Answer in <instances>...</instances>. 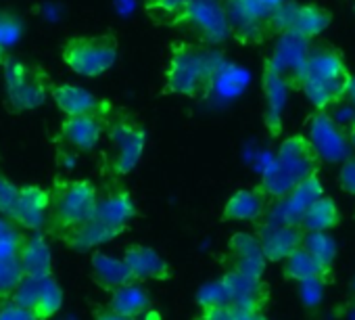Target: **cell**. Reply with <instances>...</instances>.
Returning a JSON list of instances; mask_svg holds the SVG:
<instances>
[{
  "instance_id": "obj_40",
  "label": "cell",
  "mask_w": 355,
  "mask_h": 320,
  "mask_svg": "<svg viewBox=\"0 0 355 320\" xmlns=\"http://www.w3.org/2000/svg\"><path fill=\"white\" fill-rule=\"evenodd\" d=\"M347 134H349L351 149H353V153H355V117H353V121L349 124V128H347Z\"/></svg>"
},
{
  "instance_id": "obj_36",
  "label": "cell",
  "mask_w": 355,
  "mask_h": 320,
  "mask_svg": "<svg viewBox=\"0 0 355 320\" xmlns=\"http://www.w3.org/2000/svg\"><path fill=\"white\" fill-rule=\"evenodd\" d=\"M193 320H236L230 305H201Z\"/></svg>"
},
{
  "instance_id": "obj_39",
  "label": "cell",
  "mask_w": 355,
  "mask_h": 320,
  "mask_svg": "<svg viewBox=\"0 0 355 320\" xmlns=\"http://www.w3.org/2000/svg\"><path fill=\"white\" fill-rule=\"evenodd\" d=\"M261 3L266 5V7H270V9H280V7H284V5H288L291 0H261Z\"/></svg>"
},
{
  "instance_id": "obj_38",
  "label": "cell",
  "mask_w": 355,
  "mask_h": 320,
  "mask_svg": "<svg viewBox=\"0 0 355 320\" xmlns=\"http://www.w3.org/2000/svg\"><path fill=\"white\" fill-rule=\"evenodd\" d=\"M92 318L94 320H132V318H125V316L113 312L109 305H94L92 308Z\"/></svg>"
},
{
  "instance_id": "obj_8",
  "label": "cell",
  "mask_w": 355,
  "mask_h": 320,
  "mask_svg": "<svg viewBox=\"0 0 355 320\" xmlns=\"http://www.w3.org/2000/svg\"><path fill=\"white\" fill-rule=\"evenodd\" d=\"M230 36L241 44H263L274 32V9L261 0H224Z\"/></svg>"
},
{
  "instance_id": "obj_31",
  "label": "cell",
  "mask_w": 355,
  "mask_h": 320,
  "mask_svg": "<svg viewBox=\"0 0 355 320\" xmlns=\"http://www.w3.org/2000/svg\"><path fill=\"white\" fill-rule=\"evenodd\" d=\"M26 233L19 230L15 222L0 216V262L17 260Z\"/></svg>"
},
{
  "instance_id": "obj_23",
  "label": "cell",
  "mask_w": 355,
  "mask_h": 320,
  "mask_svg": "<svg viewBox=\"0 0 355 320\" xmlns=\"http://www.w3.org/2000/svg\"><path fill=\"white\" fill-rule=\"evenodd\" d=\"M121 258L128 264L134 283H138V285L146 283V280L163 283V280H169L173 276L171 264L157 249H153L148 245H142V243L128 245L123 249Z\"/></svg>"
},
{
  "instance_id": "obj_42",
  "label": "cell",
  "mask_w": 355,
  "mask_h": 320,
  "mask_svg": "<svg viewBox=\"0 0 355 320\" xmlns=\"http://www.w3.org/2000/svg\"><path fill=\"white\" fill-rule=\"evenodd\" d=\"M353 13H355V3H353Z\"/></svg>"
},
{
  "instance_id": "obj_43",
  "label": "cell",
  "mask_w": 355,
  "mask_h": 320,
  "mask_svg": "<svg viewBox=\"0 0 355 320\" xmlns=\"http://www.w3.org/2000/svg\"><path fill=\"white\" fill-rule=\"evenodd\" d=\"M353 216H355V214H353Z\"/></svg>"
},
{
  "instance_id": "obj_22",
  "label": "cell",
  "mask_w": 355,
  "mask_h": 320,
  "mask_svg": "<svg viewBox=\"0 0 355 320\" xmlns=\"http://www.w3.org/2000/svg\"><path fill=\"white\" fill-rule=\"evenodd\" d=\"M272 199L261 191L259 185L234 191L222 210V222H253L259 224L268 218Z\"/></svg>"
},
{
  "instance_id": "obj_16",
  "label": "cell",
  "mask_w": 355,
  "mask_h": 320,
  "mask_svg": "<svg viewBox=\"0 0 355 320\" xmlns=\"http://www.w3.org/2000/svg\"><path fill=\"white\" fill-rule=\"evenodd\" d=\"M136 216L138 208L132 199V193L125 187H111L105 193H101L92 220L119 237L128 230L130 222Z\"/></svg>"
},
{
  "instance_id": "obj_10",
  "label": "cell",
  "mask_w": 355,
  "mask_h": 320,
  "mask_svg": "<svg viewBox=\"0 0 355 320\" xmlns=\"http://www.w3.org/2000/svg\"><path fill=\"white\" fill-rule=\"evenodd\" d=\"M332 24V13L315 3L295 5L288 3L274 13V32L276 36L293 34L307 42L324 34Z\"/></svg>"
},
{
  "instance_id": "obj_20",
  "label": "cell",
  "mask_w": 355,
  "mask_h": 320,
  "mask_svg": "<svg viewBox=\"0 0 355 320\" xmlns=\"http://www.w3.org/2000/svg\"><path fill=\"white\" fill-rule=\"evenodd\" d=\"M224 262H226V270L241 272V274L255 276V278H263L266 264H268L255 233L253 235L251 233L232 235L228 241Z\"/></svg>"
},
{
  "instance_id": "obj_28",
  "label": "cell",
  "mask_w": 355,
  "mask_h": 320,
  "mask_svg": "<svg viewBox=\"0 0 355 320\" xmlns=\"http://www.w3.org/2000/svg\"><path fill=\"white\" fill-rule=\"evenodd\" d=\"M343 216L336 201L328 195H322L301 218L299 226L305 233H330L340 224Z\"/></svg>"
},
{
  "instance_id": "obj_29",
  "label": "cell",
  "mask_w": 355,
  "mask_h": 320,
  "mask_svg": "<svg viewBox=\"0 0 355 320\" xmlns=\"http://www.w3.org/2000/svg\"><path fill=\"white\" fill-rule=\"evenodd\" d=\"M191 5L193 0H144V13L159 26L175 28Z\"/></svg>"
},
{
  "instance_id": "obj_33",
  "label": "cell",
  "mask_w": 355,
  "mask_h": 320,
  "mask_svg": "<svg viewBox=\"0 0 355 320\" xmlns=\"http://www.w3.org/2000/svg\"><path fill=\"white\" fill-rule=\"evenodd\" d=\"M21 32H24L21 19L11 11L0 9V47L9 51L21 38Z\"/></svg>"
},
{
  "instance_id": "obj_1",
  "label": "cell",
  "mask_w": 355,
  "mask_h": 320,
  "mask_svg": "<svg viewBox=\"0 0 355 320\" xmlns=\"http://www.w3.org/2000/svg\"><path fill=\"white\" fill-rule=\"evenodd\" d=\"M222 69V55L209 47L191 40H175L169 44L163 94H178L187 99H205Z\"/></svg>"
},
{
  "instance_id": "obj_30",
  "label": "cell",
  "mask_w": 355,
  "mask_h": 320,
  "mask_svg": "<svg viewBox=\"0 0 355 320\" xmlns=\"http://www.w3.org/2000/svg\"><path fill=\"white\" fill-rule=\"evenodd\" d=\"M303 249L320 262L326 270L334 272V260H336V241L330 237V233H305Z\"/></svg>"
},
{
  "instance_id": "obj_12",
  "label": "cell",
  "mask_w": 355,
  "mask_h": 320,
  "mask_svg": "<svg viewBox=\"0 0 355 320\" xmlns=\"http://www.w3.org/2000/svg\"><path fill=\"white\" fill-rule=\"evenodd\" d=\"M17 305L26 308L36 320H51L63 305V289L55 274L49 276H24L15 295L11 297Z\"/></svg>"
},
{
  "instance_id": "obj_11",
  "label": "cell",
  "mask_w": 355,
  "mask_h": 320,
  "mask_svg": "<svg viewBox=\"0 0 355 320\" xmlns=\"http://www.w3.org/2000/svg\"><path fill=\"white\" fill-rule=\"evenodd\" d=\"M315 153L326 164H345L351 157V142L347 130H343L328 111H315L307 119V134Z\"/></svg>"
},
{
  "instance_id": "obj_41",
  "label": "cell",
  "mask_w": 355,
  "mask_h": 320,
  "mask_svg": "<svg viewBox=\"0 0 355 320\" xmlns=\"http://www.w3.org/2000/svg\"><path fill=\"white\" fill-rule=\"evenodd\" d=\"M7 61H9V57H7V51H5L3 47H0V67H3Z\"/></svg>"
},
{
  "instance_id": "obj_2",
  "label": "cell",
  "mask_w": 355,
  "mask_h": 320,
  "mask_svg": "<svg viewBox=\"0 0 355 320\" xmlns=\"http://www.w3.org/2000/svg\"><path fill=\"white\" fill-rule=\"evenodd\" d=\"M353 80L343 53L332 44H320L309 51L301 78V92L315 111H328L349 96Z\"/></svg>"
},
{
  "instance_id": "obj_35",
  "label": "cell",
  "mask_w": 355,
  "mask_h": 320,
  "mask_svg": "<svg viewBox=\"0 0 355 320\" xmlns=\"http://www.w3.org/2000/svg\"><path fill=\"white\" fill-rule=\"evenodd\" d=\"M338 187L347 193L355 197V155H351L345 164H340L338 170Z\"/></svg>"
},
{
  "instance_id": "obj_4",
  "label": "cell",
  "mask_w": 355,
  "mask_h": 320,
  "mask_svg": "<svg viewBox=\"0 0 355 320\" xmlns=\"http://www.w3.org/2000/svg\"><path fill=\"white\" fill-rule=\"evenodd\" d=\"M98 189L88 178H59L51 189L49 230L59 239L94 218Z\"/></svg>"
},
{
  "instance_id": "obj_13",
  "label": "cell",
  "mask_w": 355,
  "mask_h": 320,
  "mask_svg": "<svg viewBox=\"0 0 355 320\" xmlns=\"http://www.w3.org/2000/svg\"><path fill=\"white\" fill-rule=\"evenodd\" d=\"M324 195V187H322V178H320V170L309 174L303 183H299L286 197H282L280 201H274L270 212H268V220L272 224H295L299 226L303 214Z\"/></svg>"
},
{
  "instance_id": "obj_17",
  "label": "cell",
  "mask_w": 355,
  "mask_h": 320,
  "mask_svg": "<svg viewBox=\"0 0 355 320\" xmlns=\"http://www.w3.org/2000/svg\"><path fill=\"white\" fill-rule=\"evenodd\" d=\"M51 99L55 101L57 109L65 117H78V115H107L111 117L115 113L113 105L105 99L94 96L90 90L76 86V84H53Z\"/></svg>"
},
{
  "instance_id": "obj_19",
  "label": "cell",
  "mask_w": 355,
  "mask_h": 320,
  "mask_svg": "<svg viewBox=\"0 0 355 320\" xmlns=\"http://www.w3.org/2000/svg\"><path fill=\"white\" fill-rule=\"evenodd\" d=\"M49 212H51V191L38 185H24L19 187L17 203L9 220L28 233H42V228L49 224Z\"/></svg>"
},
{
  "instance_id": "obj_21",
  "label": "cell",
  "mask_w": 355,
  "mask_h": 320,
  "mask_svg": "<svg viewBox=\"0 0 355 320\" xmlns=\"http://www.w3.org/2000/svg\"><path fill=\"white\" fill-rule=\"evenodd\" d=\"M107 115H78L65 117L59 126L57 140L76 153H90L101 142L107 130Z\"/></svg>"
},
{
  "instance_id": "obj_27",
  "label": "cell",
  "mask_w": 355,
  "mask_h": 320,
  "mask_svg": "<svg viewBox=\"0 0 355 320\" xmlns=\"http://www.w3.org/2000/svg\"><path fill=\"white\" fill-rule=\"evenodd\" d=\"M284 264V278L291 283H309V280H318V283H330L334 272L326 270L320 262H315L303 247L297 249Z\"/></svg>"
},
{
  "instance_id": "obj_34",
  "label": "cell",
  "mask_w": 355,
  "mask_h": 320,
  "mask_svg": "<svg viewBox=\"0 0 355 320\" xmlns=\"http://www.w3.org/2000/svg\"><path fill=\"white\" fill-rule=\"evenodd\" d=\"M17 195H19V187L13 185L3 172H0V214H3L5 218L13 216Z\"/></svg>"
},
{
  "instance_id": "obj_3",
  "label": "cell",
  "mask_w": 355,
  "mask_h": 320,
  "mask_svg": "<svg viewBox=\"0 0 355 320\" xmlns=\"http://www.w3.org/2000/svg\"><path fill=\"white\" fill-rule=\"evenodd\" d=\"M322 159L305 134H293L282 140L272 166L263 172L259 187L274 201L286 197L299 183L320 170Z\"/></svg>"
},
{
  "instance_id": "obj_24",
  "label": "cell",
  "mask_w": 355,
  "mask_h": 320,
  "mask_svg": "<svg viewBox=\"0 0 355 320\" xmlns=\"http://www.w3.org/2000/svg\"><path fill=\"white\" fill-rule=\"evenodd\" d=\"M90 276H92L94 285L107 293H113L115 289L134 283L132 272H130L128 264L123 262V258H115V255H109L98 249L92 251V255H90Z\"/></svg>"
},
{
  "instance_id": "obj_25",
  "label": "cell",
  "mask_w": 355,
  "mask_h": 320,
  "mask_svg": "<svg viewBox=\"0 0 355 320\" xmlns=\"http://www.w3.org/2000/svg\"><path fill=\"white\" fill-rule=\"evenodd\" d=\"M19 264L26 276H49L53 274V251L42 233H26Z\"/></svg>"
},
{
  "instance_id": "obj_9",
  "label": "cell",
  "mask_w": 355,
  "mask_h": 320,
  "mask_svg": "<svg viewBox=\"0 0 355 320\" xmlns=\"http://www.w3.org/2000/svg\"><path fill=\"white\" fill-rule=\"evenodd\" d=\"M178 30H184L201 47H220L230 36V24L222 0H193L189 11L175 24Z\"/></svg>"
},
{
  "instance_id": "obj_26",
  "label": "cell",
  "mask_w": 355,
  "mask_h": 320,
  "mask_svg": "<svg viewBox=\"0 0 355 320\" xmlns=\"http://www.w3.org/2000/svg\"><path fill=\"white\" fill-rule=\"evenodd\" d=\"M107 305L113 312H117V314H121L125 318L138 320V318L146 316L153 310V297L138 283H130V285L119 287L113 293H109Z\"/></svg>"
},
{
  "instance_id": "obj_5",
  "label": "cell",
  "mask_w": 355,
  "mask_h": 320,
  "mask_svg": "<svg viewBox=\"0 0 355 320\" xmlns=\"http://www.w3.org/2000/svg\"><path fill=\"white\" fill-rule=\"evenodd\" d=\"M107 151L103 153V168L111 178H123L140 164L146 130L130 111H115L107 121Z\"/></svg>"
},
{
  "instance_id": "obj_14",
  "label": "cell",
  "mask_w": 355,
  "mask_h": 320,
  "mask_svg": "<svg viewBox=\"0 0 355 320\" xmlns=\"http://www.w3.org/2000/svg\"><path fill=\"white\" fill-rule=\"evenodd\" d=\"M309 42L293 36V34H282L272 57L268 59V67L288 86V88H297L301 90V78H303V69L309 57Z\"/></svg>"
},
{
  "instance_id": "obj_18",
  "label": "cell",
  "mask_w": 355,
  "mask_h": 320,
  "mask_svg": "<svg viewBox=\"0 0 355 320\" xmlns=\"http://www.w3.org/2000/svg\"><path fill=\"white\" fill-rule=\"evenodd\" d=\"M255 235L259 239V245L268 264L286 262L297 249L303 247V239H305V230L301 226L272 224V222H259Z\"/></svg>"
},
{
  "instance_id": "obj_15",
  "label": "cell",
  "mask_w": 355,
  "mask_h": 320,
  "mask_svg": "<svg viewBox=\"0 0 355 320\" xmlns=\"http://www.w3.org/2000/svg\"><path fill=\"white\" fill-rule=\"evenodd\" d=\"M220 285L224 289L228 305H232V308L263 312L270 301V287L263 278L226 270L224 276L220 278Z\"/></svg>"
},
{
  "instance_id": "obj_32",
  "label": "cell",
  "mask_w": 355,
  "mask_h": 320,
  "mask_svg": "<svg viewBox=\"0 0 355 320\" xmlns=\"http://www.w3.org/2000/svg\"><path fill=\"white\" fill-rule=\"evenodd\" d=\"M24 276L26 274L21 270L19 258L0 262V301H9L15 295V291L21 285Z\"/></svg>"
},
{
  "instance_id": "obj_7",
  "label": "cell",
  "mask_w": 355,
  "mask_h": 320,
  "mask_svg": "<svg viewBox=\"0 0 355 320\" xmlns=\"http://www.w3.org/2000/svg\"><path fill=\"white\" fill-rule=\"evenodd\" d=\"M119 57V40L115 34L96 36H71L61 47V59L65 67L84 78L105 76Z\"/></svg>"
},
{
  "instance_id": "obj_6",
  "label": "cell",
  "mask_w": 355,
  "mask_h": 320,
  "mask_svg": "<svg viewBox=\"0 0 355 320\" xmlns=\"http://www.w3.org/2000/svg\"><path fill=\"white\" fill-rule=\"evenodd\" d=\"M3 80L7 105L15 113L42 107L51 96V88L55 84L51 74L42 65L21 59H9L3 65Z\"/></svg>"
},
{
  "instance_id": "obj_37",
  "label": "cell",
  "mask_w": 355,
  "mask_h": 320,
  "mask_svg": "<svg viewBox=\"0 0 355 320\" xmlns=\"http://www.w3.org/2000/svg\"><path fill=\"white\" fill-rule=\"evenodd\" d=\"M0 320H36V316L28 312L26 308L17 305L13 299H9L0 305Z\"/></svg>"
}]
</instances>
